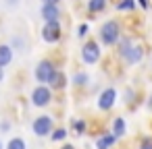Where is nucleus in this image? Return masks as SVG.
Returning <instances> with one entry per match:
<instances>
[{"mask_svg":"<svg viewBox=\"0 0 152 149\" xmlns=\"http://www.w3.org/2000/svg\"><path fill=\"white\" fill-rule=\"evenodd\" d=\"M117 56H119V60L123 64L135 66V64H140L144 60V48L137 46V44H133L131 37L121 35V40L117 42Z\"/></svg>","mask_w":152,"mask_h":149,"instance_id":"obj_1","label":"nucleus"},{"mask_svg":"<svg viewBox=\"0 0 152 149\" xmlns=\"http://www.w3.org/2000/svg\"><path fill=\"white\" fill-rule=\"evenodd\" d=\"M119 40H121V23L115 19L104 21L98 29V44L104 48H113V46H117Z\"/></svg>","mask_w":152,"mask_h":149,"instance_id":"obj_2","label":"nucleus"},{"mask_svg":"<svg viewBox=\"0 0 152 149\" xmlns=\"http://www.w3.org/2000/svg\"><path fill=\"white\" fill-rule=\"evenodd\" d=\"M79 58H81V62H83L86 66L98 64L100 58H102V46L98 44V40H88V42L81 46V50H79Z\"/></svg>","mask_w":152,"mask_h":149,"instance_id":"obj_3","label":"nucleus"},{"mask_svg":"<svg viewBox=\"0 0 152 149\" xmlns=\"http://www.w3.org/2000/svg\"><path fill=\"white\" fill-rule=\"evenodd\" d=\"M52 128H54V118H52V114H40V116H36V118L31 120V132H34L38 139L50 137Z\"/></svg>","mask_w":152,"mask_h":149,"instance_id":"obj_4","label":"nucleus"},{"mask_svg":"<svg viewBox=\"0 0 152 149\" xmlns=\"http://www.w3.org/2000/svg\"><path fill=\"white\" fill-rule=\"evenodd\" d=\"M29 99H31V106L34 108H48L52 104V99H54V91L48 85H36L31 89Z\"/></svg>","mask_w":152,"mask_h":149,"instance_id":"obj_5","label":"nucleus"},{"mask_svg":"<svg viewBox=\"0 0 152 149\" xmlns=\"http://www.w3.org/2000/svg\"><path fill=\"white\" fill-rule=\"evenodd\" d=\"M119 101V91L117 87H104L100 93H98V99H96V108L100 112H110Z\"/></svg>","mask_w":152,"mask_h":149,"instance_id":"obj_6","label":"nucleus"},{"mask_svg":"<svg viewBox=\"0 0 152 149\" xmlns=\"http://www.w3.org/2000/svg\"><path fill=\"white\" fill-rule=\"evenodd\" d=\"M54 71H56V64H54L50 58H42V60L36 64V68H34V79H36V83H38V85H46Z\"/></svg>","mask_w":152,"mask_h":149,"instance_id":"obj_7","label":"nucleus"},{"mask_svg":"<svg viewBox=\"0 0 152 149\" xmlns=\"http://www.w3.org/2000/svg\"><path fill=\"white\" fill-rule=\"evenodd\" d=\"M42 40L46 42V44H58L61 40H63V25H61V21H48V23H44V27H42Z\"/></svg>","mask_w":152,"mask_h":149,"instance_id":"obj_8","label":"nucleus"},{"mask_svg":"<svg viewBox=\"0 0 152 149\" xmlns=\"http://www.w3.org/2000/svg\"><path fill=\"white\" fill-rule=\"evenodd\" d=\"M54 93L56 91H65L67 89V85H69V77L65 75V71H61V68H56L54 73H52V77L48 79V83H46Z\"/></svg>","mask_w":152,"mask_h":149,"instance_id":"obj_9","label":"nucleus"},{"mask_svg":"<svg viewBox=\"0 0 152 149\" xmlns=\"http://www.w3.org/2000/svg\"><path fill=\"white\" fill-rule=\"evenodd\" d=\"M40 17H42L44 23H48V21H61V9H58V4H42Z\"/></svg>","mask_w":152,"mask_h":149,"instance_id":"obj_10","label":"nucleus"},{"mask_svg":"<svg viewBox=\"0 0 152 149\" xmlns=\"http://www.w3.org/2000/svg\"><path fill=\"white\" fill-rule=\"evenodd\" d=\"M117 137L110 132V130H104L100 137H96V141H94V147L96 149H113L115 145H117Z\"/></svg>","mask_w":152,"mask_h":149,"instance_id":"obj_11","label":"nucleus"},{"mask_svg":"<svg viewBox=\"0 0 152 149\" xmlns=\"http://www.w3.org/2000/svg\"><path fill=\"white\" fill-rule=\"evenodd\" d=\"M110 132L117 137V139H123L127 135V120L125 116H115L113 122H110Z\"/></svg>","mask_w":152,"mask_h":149,"instance_id":"obj_12","label":"nucleus"},{"mask_svg":"<svg viewBox=\"0 0 152 149\" xmlns=\"http://www.w3.org/2000/svg\"><path fill=\"white\" fill-rule=\"evenodd\" d=\"M15 58V50L9 46V44H0V66L7 68Z\"/></svg>","mask_w":152,"mask_h":149,"instance_id":"obj_13","label":"nucleus"},{"mask_svg":"<svg viewBox=\"0 0 152 149\" xmlns=\"http://www.w3.org/2000/svg\"><path fill=\"white\" fill-rule=\"evenodd\" d=\"M71 83H73L77 89H83V87H88V85L92 83V79H90V75H88L86 71H77V73H73Z\"/></svg>","mask_w":152,"mask_h":149,"instance_id":"obj_14","label":"nucleus"},{"mask_svg":"<svg viewBox=\"0 0 152 149\" xmlns=\"http://www.w3.org/2000/svg\"><path fill=\"white\" fill-rule=\"evenodd\" d=\"M106 4H108V0H88V13L90 15H98V13H102L104 9H106Z\"/></svg>","mask_w":152,"mask_h":149,"instance_id":"obj_15","label":"nucleus"},{"mask_svg":"<svg viewBox=\"0 0 152 149\" xmlns=\"http://www.w3.org/2000/svg\"><path fill=\"white\" fill-rule=\"evenodd\" d=\"M67 137H69V130H67L65 126H58V128H52V132H50L48 139H50L52 143H63Z\"/></svg>","mask_w":152,"mask_h":149,"instance_id":"obj_16","label":"nucleus"},{"mask_svg":"<svg viewBox=\"0 0 152 149\" xmlns=\"http://www.w3.org/2000/svg\"><path fill=\"white\" fill-rule=\"evenodd\" d=\"M71 130L81 137V135H86V130H88V122L81 120V118H71Z\"/></svg>","mask_w":152,"mask_h":149,"instance_id":"obj_17","label":"nucleus"},{"mask_svg":"<svg viewBox=\"0 0 152 149\" xmlns=\"http://www.w3.org/2000/svg\"><path fill=\"white\" fill-rule=\"evenodd\" d=\"M4 149H27V141L23 137H11L4 145Z\"/></svg>","mask_w":152,"mask_h":149,"instance_id":"obj_18","label":"nucleus"},{"mask_svg":"<svg viewBox=\"0 0 152 149\" xmlns=\"http://www.w3.org/2000/svg\"><path fill=\"white\" fill-rule=\"evenodd\" d=\"M135 6H137L135 0H117V4H115V9L121 13H131V11H135Z\"/></svg>","mask_w":152,"mask_h":149,"instance_id":"obj_19","label":"nucleus"},{"mask_svg":"<svg viewBox=\"0 0 152 149\" xmlns=\"http://www.w3.org/2000/svg\"><path fill=\"white\" fill-rule=\"evenodd\" d=\"M137 149H152V135H144V137H140Z\"/></svg>","mask_w":152,"mask_h":149,"instance_id":"obj_20","label":"nucleus"},{"mask_svg":"<svg viewBox=\"0 0 152 149\" xmlns=\"http://www.w3.org/2000/svg\"><path fill=\"white\" fill-rule=\"evenodd\" d=\"M123 95H125V99H123V101H125V104H129V106H133V101H135V91H133L131 87H127Z\"/></svg>","mask_w":152,"mask_h":149,"instance_id":"obj_21","label":"nucleus"},{"mask_svg":"<svg viewBox=\"0 0 152 149\" xmlns=\"http://www.w3.org/2000/svg\"><path fill=\"white\" fill-rule=\"evenodd\" d=\"M88 33H90V25H88V23H81V25L77 27V37H81V40H83Z\"/></svg>","mask_w":152,"mask_h":149,"instance_id":"obj_22","label":"nucleus"},{"mask_svg":"<svg viewBox=\"0 0 152 149\" xmlns=\"http://www.w3.org/2000/svg\"><path fill=\"white\" fill-rule=\"evenodd\" d=\"M9 46H11L13 50H17V48H21V50H23V48H25V40H21V37H13V42H11Z\"/></svg>","mask_w":152,"mask_h":149,"instance_id":"obj_23","label":"nucleus"},{"mask_svg":"<svg viewBox=\"0 0 152 149\" xmlns=\"http://www.w3.org/2000/svg\"><path fill=\"white\" fill-rule=\"evenodd\" d=\"M11 128H13V122L11 120H2V122H0V132H2V135L11 132Z\"/></svg>","mask_w":152,"mask_h":149,"instance_id":"obj_24","label":"nucleus"},{"mask_svg":"<svg viewBox=\"0 0 152 149\" xmlns=\"http://www.w3.org/2000/svg\"><path fill=\"white\" fill-rule=\"evenodd\" d=\"M137 4H140L142 9H146V11L150 9V2H148V0H137Z\"/></svg>","mask_w":152,"mask_h":149,"instance_id":"obj_25","label":"nucleus"},{"mask_svg":"<svg viewBox=\"0 0 152 149\" xmlns=\"http://www.w3.org/2000/svg\"><path fill=\"white\" fill-rule=\"evenodd\" d=\"M58 149H77V147H75V145H71V143H63Z\"/></svg>","mask_w":152,"mask_h":149,"instance_id":"obj_26","label":"nucleus"},{"mask_svg":"<svg viewBox=\"0 0 152 149\" xmlns=\"http://www.w3.org/2000/svg\"><path fill=\"white\" fill-rule=\"evenodd\" d=\"M40 2H42V4H58L61 0H40Z\"/></svg>","mask_w":152,"mask_h":149,"instance_id":"obj_27","label":"nucleus"},{"mask_svg":"<svg viewBox=\"0 0 152 149\" xmlns=\"http://www.w3.org/2000/svg\"><path fill=\"white\" fill-rule=\"evenodd\" d=\"M4 77H7V73H4V68H2V66H0V83L4 81Z\"/></svg>","mask_w":152,"mask_h":149,"instance_id":"obj_28","label":"nucleus"},{"mask_svg":"<svg viewBox=\"0 0 152 149\" xmlns=\"http://www.w3.org/2000/svg\"><path fill=\"white\" fill-rule=\"evenodd\" d=\"M7 4L9 6H17V0H7Z\"/></svg>","mask_w":152,"mask_h":149,"instance_id":"obj_29","label":"nucleus"},{"mask_svg":"<svg viewBox=\"0 0 152 149\" xmlns=\"http://www.w3.org/2000/svg\"><path fill=\"white\" fill-rule=\"evenodd\" d=\"M148 110H152V95H150V101H148Z\"/></svg>","mask_w":152,"mask_h":149,"instance_id":"obj_30","label":"nucleus"},{"mask_svg":"<svg viewBox=\"0 0 152 149\" xmlns=\"http://www.w3.org/2000/svg\"><path fill=\"white\" fill-rule=\"evenodd\" d=\"M0 149H4V145H2V141H0Z\"/></svg>","mask_w":152,"mask_h":149,"instance_id":"obj_31","label":"nucleus"}]
</instances>
